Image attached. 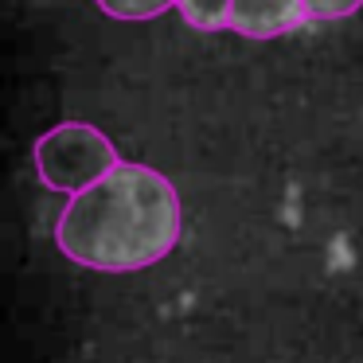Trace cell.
<instances>
[{
    "label": "cell",
    "instance_id": "obj_1",
    "mask_svg": "<svg viewBox=\"0 0 363 363\" xmlns=\"http://www.w3.org/2000/svg\"><path fill=\"white\" fill-rule=\"evenodd\" d=\"M180 242V196L149 164H118L71 196L55 223V246L102 274H129L168 258Z\"/></svg>",
    "mask_w": 363,
    "mask_h": 363
},
{
    "label": "cell",
    "instance_id": "obj_2",
    "mask_svg": "<svg viewBox=\"0 0 363 363\" xmlns=\"http://www.w3.org/2000/svg\"><path fill=\"white\" fill-rule=\"evenodd\" d=\"M32 157L43 188L63 191V196H79L121 164L110 137L86 121H63V125L48 129L35 141Z\"/></svg>",
    "mask_w": 363,
    "mask_h": 363
},
{
    "label": "cell",
    "instance_id": "obj_3",
    "mask_svg": "<svg viewBox=\"0 0 363 363\" xmlns=\"http://www.w3.org/2000/svg\"><path fill=\"white\" fill-rule=\"evenodd\" d=\"M308 16L305 0H230V32L246 40H274V35L297 32Z\"/></svg>",
    "mask_w": 363,
    "mask_h": 363
},
{
    "label": "cell",
    "instance_id": "obj_4",
    "mask_svg": "<svg viewBox=\"0 0 363 363\" xmlns=\"http://www.w3.org/2000/svg\"><path fill=\"white\" fill-rule=\"evenodd\" d=\"M180 12L199 32H219L230 24V0H180Z\"/></svg>",
    "mask_w": 363,
    "mask_h": 363
},
{
    "label": "cell",
    "instance_id": "obj_5",
    "mask_svg": "<svg viewBox=\"0 0 363 363\" xmlns=\"http://www.w3.org/2000/svg\"><path fill=\"white\" fill-rule=\"evenodd\" d=\"M94 4L113 20H152L160 12H168L172 4H180V0H94Z\"/></svg>",
    "mask_w": 363,
    "mask_h": 363
},
{
    "label": "cell",
    "instance_id": "obj_6",
    "mask_svg": "<svg viewBox=\"0 0 363 363\" xmlns=\"http://www.w3.org/2000/svg\"><path fill=\"white\" fill-rule=\"evenodd\" d=\"M305 4L313 20H344L352 12H359L363 0H305Z\"/></svg>",
    "mask_w": 363,
    "mask_h": 363
}]
</instances>
